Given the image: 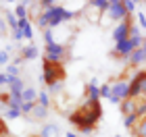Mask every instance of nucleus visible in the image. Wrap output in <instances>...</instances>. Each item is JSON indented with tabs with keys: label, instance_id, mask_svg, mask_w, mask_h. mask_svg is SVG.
Wrapping results in <instances>:
<instances>
[{
	"label": "nucleus",
	"instance_id": "f257e3e1",
	"mask_svg": "<svg viewBox=\"0 0 146 137\" xmlns=\"http://www.w3.org/2000/svg\"><path fill=\"white\" fill-rule=\"evenodd\" d=\"M102 116V108H100V100H86L84 104H79L75 108V112L69 114L71 125L77 127V131L82 133H90L96 129V123Z\"/></svg>",
	"mask_w": 146,
	"mask_h": 137
},
{
	"label": "nucleus",
	"instance_id": "f03ea898",
	"mask_svg": "<svg viewBox=\"0 0 146 137\" xmlns=\"http://www.w3.org/2000/svg\"><path fill=\"white\" fill-rule=\"evenodd\" d=\"M67 77V71H65V64L63 62H56V60H50V58H44V81L50 89H58V83L65 81Z\"/></svg>",
	"mask_w": 146,
	"mask_h": 137
},
{
	"label": "nucleus",
	"instance_id": "7ed1b4c3",
	"mask_svg": "<svg viewBox=\"0 0 146 137\" xmlns=\"http://www.w3.org/2000/svg\"><path fill=\"white\" fill-rule=\"evenodd\" d=\"M127 98H129V83H125V79H119L111 85V98L109 100L113 104H121Z\"/></svg>",
	"mask_w": 146,
	"mask_h": 137
},
{
	"label": "nucleus",
	"instance_id": "20e7f679",
	"mask_svg": "<svg viewBox=\"0 0 146 137\" xmlns=\"http://www.w3.org/2000/svg\"><path fill=\"white\" fill-rule=\"evenodd\" d=\"M134 27V15H127L123 19V21H119V25L115 27V31H113V37H115V42H125L129 40V29Z\"/></svg>",
	"mask_w": 146,
	"mask_h": 137
},
{
	"label": "nucleus",
	"instance_id": "39448f33",
	"mask_svg": "<svg viewBox=\"0 0 146 137\" xmlns=\"http://www.w3.org/2000/svg\"><path fill=\"white\" fill-rule=\"evenodd\" d=\"M65 54H67V48L56 42H50L46 44V58H50V60H56V62H63L65 60Z\"/></svg>",
	"mask_w": 146,
	"mask_h": 137
},
{
	"label": "nucleus",
	"instance_id": "423d86ee",
	"mask_svg": "<svg viewBox=\"0 0 146 137\" xmlns=\"http://www.w3.org/2000/svg\"><path fill=\"white\" fill-rule=\"evenodd\" d=\"M109 15H111L113 19H115V21H123V19L129 15V12L125 10V2H121V0H117V2H111Z\"/></svg>",
	"mask_w": 146,
	"mask_h": 137
},
{
	"label": "nucleus",
	"instance_id": "0eeeda50",
	"mask_svg": "<svg viewBox=\"0 0 146 137\" xmlns=\"http://www.w3.org/2000/svg\"><path fill=\"white\" fill-rule=\"evenodd\" d=\"M17 29L21 31V35H23V37H27V40H31L34 31H31V21H29V19H23V21H19Z\"/></svg>",
	"mask_w": 146,
	"mask_h": 137
},
{
	"label": "nucleus",
	"instance_id": "6e6552de",
	"mask_svg": "<svg viewBox=\"0 0 146 137\" xmlns=\"http://www.w3.org/2000/svg\"><path fill=\"white\" fill-rule=\"evenodd\" d=\"M146 60V52L142 50V48H138V50H134L129 54V62H131V67H136V64H140V62H144Z\"/></svg>",
	"mask_w": 146,
	"mask_h": 137
},
{
	"label": "nucleus",
	"instance_id": "1a4fd4ad",
	"mask_svg": "<svg viewBox=\"0 0 146 137\" xmlns=\"http://www.w3.org/2000/svg\"><path fill=\"white\" fill-rule=\"evenodd\" d=\"M38 96H40V91H36L34 87H25V91H23V102L25 104H34V102H38Z\"/></svg>",
	"mask_w": 146,
	"mask_h": 137
},
{
	"label": "nucleus",
	"instance_id": "9d476101",
	"mask_svg": "<svg viewBox=\"0 0 146 137\" xmlns=\"http://www.w3.org/2000/svg\"><path fill=\"white\" fill-rule=\"evenodd\" d=\"M84 91H86V94H84V98H86V100H98V98H100V89H98V87H94L92 83H88Z\"/></svg>",
	"mask_w": 146,
	"mask_h": 137
},
{
	"label": "nucleus",
	"instance_id": "9b49d317",
	"mask_svg": "<svg viewBox=\"0 0 146 137\" xmlns=\"http://www.w3.org/2000/svg\"><path fill=\"white\" fill-rule=\"evenodd\" d=\"M46 114H48V108L36 102V106H34V112H31V119H36V121H42V119H46Z\"/></svg>",
	"mask_w": 146,
	"mask_h": 137
},
{
	"label": "nucleus",
	"instance_id": "f8f14e48",
	"mask_svg": "<svg viewBox=\"0 0 146 137\" xmlns=\"http://www.w3.org/2000/svg\"><path fill=\"white\" fill-rule=\"evenodd\" d=\"M36 54H38V50H36V46L31 44V46H27V48H23L19 56H21L23 60H31V58H36Z\"/></svg>",
	"mask_w": 146,
	"mask_h": 137
},
{
	"label": "nucleus",
	"instance_id": "ddd939ff",
	"mask_svg": "<svg viewBox=\"0 0 146 137\" xmlns=\"http://www.w3.org/2000/svg\"><path fill=\"white\" fill-rule=\"evenodd\" d=\"M131 135L134 137H146V119H142L134 129H131Z\"/></svg>",
	"mask_w": 146,
	"mask_h": 137
},
{
	"label": "nucleus",
	"instance_id": "4468645a",
	"mask_svg": "<svg viewBox=\"0 0 146 137\" xmlns=\"http://www.w3.org/2000/svg\"><path fill=\"white\" fill-rule=\"evenodd\" d=\"M58 135V129L54 125H44L42 129V137H56Z\"/></svg>",
	"mask_w": 146,
	"mask_h": 137
},
{
	"label": "nucleus",
	"instance_id": "2eb2a0df",
	"mask_svg": "<svg viewBox=\"0 0 146 137\" xmlns=\"http://www.w3.org/2000/svg\"><path fill=\"white\" fill-rule=\"evenodd\" d=\"M21 114V108H4V119H19Z\"/></svg>",
	"mask_w": 146,
	"mask_h": 137
},
{
	"label": "nucleus",
	"instance_id": "dca6fc26",
	"mask_svg": "<svg viewBox=\"0 0 146 137\" xmlns=\"http://www.w3.org/2000/svg\"><path fill=\"white\" fill-rule=\"evenodd\" d=\"M15 15L19 21H23V19H27V6L25 4H17V9H15Z\"/></svg>",
	"mask_w": 146,
	"mask_h": 137
},
{
	"label": "nucleus",
	"instance_id": "f3484780",
	"mask_svg": "<svg viewBox=\"0 0 146 137\" xmlns=\"http://www.w3.org/2000/svg\"><path fill=\"white\" fill-rule=\"evenodd\" d=\"M11 100H13L11 91H0V104H4V106L9 108L11 106Z\"/></svg>",
	"mask_w": 146,
	"mask_h": 137
},
{
	"label": "nucleus",
	"instance_id": "a211bd4d",
	"mask_svg": "<svg viewBox=\"0 0 146 137\" xmlns=\"http://www.w3.org/2000/svg\"><path fill=\"white\" fill-rule=\"evenodd\" d=\"M38 104H42V106L48 108V96H46V91H40V96H38Z\"/></svg>",
	"mask_w": 146,
	"mask_h": 137
},
{
	"label": "nucleus",
	"instance_id": "6ab92c4d",
	"mask_svg": "<svg viewBox=\"0 0 146 137\" xmlns=\"http://www.w3.org/2000/svg\"><path fill=\"white\" fill-rule=\"evenodd\" d=\"M11 81H13V77L9 73H2L0 75V85H11Z\"/></svg>",
	"mask_w": 146,
	"mask_h": 137
},
{
	"label": "nucleus",
	"instance_id": "aec40b11",
	"mask_svg": "<svg viewBox=\"0 0 146 137\" xmlns=\"http://www.w3.org/2000/svg\"><path fill=\"white\" fill-rule=\"evenodd\" d=\"M9 135V127H6L4 119H0V137H6Z\"/></svg>",
	"mask_w": 146,
	"mask_h": 137
},
{
	"label": "nucleus",
	"instance_id": "412c9836",
	"mask_svg": "<svg viewBox=\"0 0 146 137\" xmlns=\"http://www.w3.org/2000/svg\"><path fill=\"white\" fill-rule=\"evenodd\" d=\"M100 96H102V98H111V85H109V83L100 87Z\"/></svg>",
	"mask_w": 146,
	"mask_h": 137
},
{
	"label": "nucleus",
	"instance_id": "4be33fe9",
	"mask_svg": "<svg viewBox=\"0 0 146 137\" xmlns=\"http://www.w3.org/2000/svg\"><path fill=\"white\" fill-rule=\"evenodd\" d=\"M6 73H9V75L13 77V79H15V77H17V67H15V64H11V67L6 69Z\"/></svg>",
	"mask_w": 146,
	"mask_h": 137
},
{
	"label": "nucleus",
	"instance_id": "5701e85b",
	"mask_svg": "<svg viewBox=\"0 0 146 137\" xmlns=\"http://www.w3.org/2000/svg\"><path fill=\"white\" fill-rule=\"evenodd\" d=\"M9 62V54L6 52H0V64H6Z\"/></svg>",
	"mask_w": 146,
	"mask_h": 137
},
{
	"label": "nucleus",
	"instance_id": "b1692460",
	"mask_svg": "<svg viewBox=\"0 0 146 137\" xmlns=\"http://www.w3.org/2000/svg\"><path fill=\"white\" fill-rule=\"evenodd\" d=\"M134 6H136L134 2H125V10H127L129 15H131V12H134Z\"/></svg>",
	"mask_w": 146,
	"mask_h": 137
},
{
	"label": "nucleus",
	"instance_id": "393cba45",
	"mask_svg": "<svg viewBox=\"0 0 146 137\" xmlns=\"http://www.w3.org/2000/svg\"><path fill=\"white\" fill-rule=\"evenodd\" d=\"M138 21L142 23V27H146V17L142 15V12H138Z\"/></svg>",
	"mask_w": 146,
	"mask_h": 137
},
{
	"label": "nucleus",
	"instance_id": "a878e982",
	"mask_svg": "<svg viewBox=\"0 0 146 137\" xmlns=\"http://www.w3.org/2000/svg\"><path fill=\"white\" fill-rule=\"evenodd\" d=\"M142 50H144V52H146V40H144V44H142Z\"/></svg>",
	"mask_w": 146,
	"mask_h": 137
},
{
	"label": "nucleus",
	"instance_id": "bb28decb",
	"mask_svg": "<svg viewBox=\"0 0 146 137\" xmlns=\"http://www.w3.org/2000/svg\"><path fill=\"white\" fill-rule=\"evenodd\" d=\"M29 137H42V135H29Z\"/></svg>",
	"mask_w": 146,
	"mask_h": 137
},
{
	"label": "nucleus",
	"instance_id": "cd10ccee",
	"mask_svg": "<svg viewBox=\"0 0 146 137\" xmlns=\"http://www.w3.org/2000/svg\"><path fill=\"white\" fill-rule=\"evenodd\" d=\"M117 137H119V135H117Z\"/></svg>",
	"mask_w": 146,
	"mask_h": 137
}]
</instances>
